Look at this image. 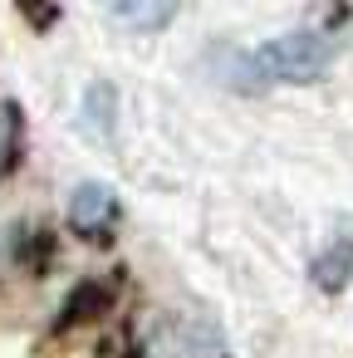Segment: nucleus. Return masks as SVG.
<instances>
[{"label":"nucleus","instance_id":"nucleus-1","mask_svg":"<svg viewBox=\"0 0 353 358\" xmlns=\"http://www.w3.org/2000/svg\"><path fill=\"white\" fill-rule=\"evenodd\" d=\"M338 55V40L329 30H294L280 35L250 55H240V84L270 89V84H314Z\"/></svg>","mask_w":353,"mask_h":358},{"label":"nucleus","instance_id":"nucleus-2","mask_svg":"<svg viewBox=\"0 0 353 358\" xmlns=\"http://www.w3.org/2000/svg\"><path fill=\"white\" fill-rule=\"evenodd\" d=\"M348 280H353V226H338L333 241L314 255V285L324 294H338Z\"/></svg>","mask_w":353,"mask_h":358},{"label":"nucleus","instance_id":"nucleus-3","mask_svg":"<svg viewBox=\"0 0 353 358\" xmlns=\"http://www.w3.org/2000/svg\"><path fill=\"white\" fill-rule=\"evenodd\" d=\"M69 221H74L79 231H89V236H103V226L118 221V201H113V192L99 187V182L79 187L74 201H69Z\"/></svg>","mask_w":353,"mask_h":358},{"label":"nucleus","instance_id":"nucleus-4","mask_svg":"<svg viewBox=\"0 0 353 358\" xmlns=\"http://www.w3.org/2000/svg\"><path fill=\"white\" fill-rule=\"evenodd\" d=\"M15 143H20V108L6 103L0 108V172L15 162Z\"/></svg>","mask_w":353,"mask_h":358},{"label":"nucleus","instance_id":"nucleus-5","mask_svg":"<svg viewBox=\"0 0 353 358\" xmlns=\"http://www.w3.org/2000/svg\"><path fill=\"white\" fill-rule=\"evenodd\" d=\"M94 304H103V285H94V280H89L84 289H74V294H69V304H64V309H69V314H64V324H69V319H89V314H94Z\"/></svg>","mask_w":353,"mask_h":358}]
</instances>
